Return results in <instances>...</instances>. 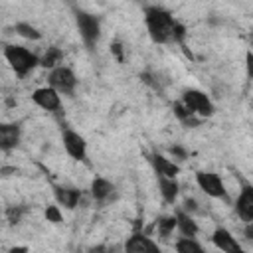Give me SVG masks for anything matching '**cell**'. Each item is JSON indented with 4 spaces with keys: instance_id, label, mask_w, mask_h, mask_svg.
Masks as SVG:
<instances>
[{
    "instance_id": "32",
    "label": "cell",
    "mask_w": 253,
    "mask_h": 253,
    "mask_svg": "<svg viewBox=\"0 0 253 253\" xmlns=\"http://www.w3.org/2000/svg\"><path fill=\"white\" fill-rule=\"evenodd\" d=\"M10 253H30V249H28V247H24V245H16V247H12V249H10Z\"/></svg>"
},
{
    "instance_id": "7",
    "label": "cell",
    "mask_w": 253,
    "mask_h": 253,
    "mask_svg": "<svg viewBox=\"0 0 253 253\" xmlns=\"http://www.w3.org/2000/svg\"><path fill=\"white\" fill-rule=\"evenodd\" d=\"M61 144L63 150L77 162H87V140L83 138V134H79L73 128H65L61 132Z\"/></svg>"
},
{
    "instance_id": "27",
    "label": "cell",
    "mask_w": 253,
    "mask_h": 253,
    "mask_svg": "<svg viewBox=\"0 0 253 253\" xmlns=\"http://www.w3.org/2000/svg\"><path fill=\"white\" fill-rule=\"evenodd\" d=\"M140 81H142L144 85L152 87V89H160V81H158L156 75L150 73V71H142V73H140Z\"/></svg>"
},
{
    "instance_id": "4",
    "label": "cell",
    "mask_w": 253,
    "mask_h": 253,
    "mask_svg": "<svg viewBox=\"0 0 253 253\" xmlns=\"http://www.w3.org/2000/svg\"><path fill=\"white\" fill-rule=\"evenodd\" d=\"M196 184H198V188L206 196H210L213 200L229 202V194H227L225 184H223V180H221L219 174H215L211 170H198L196 172Z\"/></svg>"
},
{
    "instance_id": "5",
    "label": "cell",
    "mask_w": 253,
    "mask_h": 253,
    "mask_svg": "<svg viewBox=\"0 0 253 253\" xmlns=\"http://www.w3.org/2000/svg\"><path fill=\"white\" fill-rule=\"evenodd\" d=\"M182 103L200 119H208V117H211L215 113V107H213L210 95H206L200 89H184Z\"/></svg>"
},
{
    "instance_id": "28",
    "label": "cell",
    "mask_w": 253,
    "mask_h": 253,
    "mask_svg": "<svg viewBox=\"0 0 253 253\" xmlns=\"http://www.w3.org/2000/svg\"><path fill=\"white\" fill-rule=\"evenodd\" d=\"M182 210H184V211H188L190 215H194V213H200V211H202V210H200V206H198V202H196L194 198H186V200H184Z\"/></svg>"
},
{
    "instance_id": "9",
    "label": "cell",
    "mask_w": 253,
    "mask_h": 253,
    "mask_svg": "<svg viewBox=\"0 0 253 253\" xmlns=\"http://www.w3.org/2000/svg\"><path fill=\"white\" fill-rule=\"evenodd\" d=\"M211 243L221 251V253H245L237 237L227 229V227H215L211 233Z\"/></svg>"
},
{
    "instance_id": "33",
    "label": "cell",
    "mask_w": 253,
    "mask_h": 253,
    "mask_svg": "<svg viewBox=\"0 0 253 253\" xmlns=\"http://www.w3.org/2000/svg\"><path fill=\"white\" fill-rule=\"evenodd\" d=\"M245 235H247V239L253 241V223H247V227H245Z\"/></svg>"
},
{
    "instance_id": "18",
    "label": "cell",
    "mask_w": 253,
    "mask_h": 253,
    "mask_svg": "<svg viewBox=\"0 0 253 253\" xmlns=\"http://www.w3.org/2000/svg\"><path fill=\"white\" fill-rule=\"evenodd\" d=\"M40 65L42 67H45V69H55V67H59V65H63V51L57 47V45H51V47H47V51L43 53V57L40 59Z\"/></svg>"
},
{
    "instance_id": "26",
    "label": "cell",
    "mask_w": 253,
    "mask_h": 253,
    "mask_svg": "<svg viewBox=\"0 0 253 253\" xmlns=\"http://www.w3.org/2000/svg\"><path fill=\"white\" fill-rule=\"evenodd\" d=\"M186 36H188V32H186V26H184L182 22H176V26H174V36H172V43L184 45V42H186Z\"/></svg>"
},
{
    "instance_id": "20",
    "label": "cell",
    "mask_w": 253,
    "mask_h": 253,
    "mask_svg": "<svg viewBox=\"0 0 253 253\" xmlns=\"http://www.w3.org/2000/svg\"><path fill=\"white\" fill-rule=\"evenodd\" d=\"M12 30L16 32V36H20L24 40H32V42L42 40V32L34 24H30V22H16Z\"/></svg>"
},
{
    "instance_id": "1",
    "label": "cell",
    "mask_w": 253,
    "mask_h": 253,
    "mask_svg": "<svg viewBox=\"0 0 253 253\" xmlns=\"http://www.w3.org/2000/svg\"><path fill=\"white\" fill-rule=\"evenodd\" d=\"M142 14H144V24H146L150 40L154 43H170L174 36V26L178 22L170 14V10L158 4H150V6H144Z\"/></svg>"
},
{
    "instance_id": "25",
    "label": "cell",
    "mask_w": 253,
    "mask_h": 253,
    "mask_svg": "<svg viewBox=\"0 0 253 253\" xmlns=\"http://www.w3.org/2000/svg\"><path fill=\"white\" fill-rule=\"evenodd\" d=\"M24 211H26L24 206H10V208L6 210V217H8V221H10L12 225H14V223H20Z\"/></svg>"
},
{
    "instance_id": "12",
    "label": "cell",
    "mask_w": 253,
    "mask_h": 253,
    "mask_svg": "<svg viewBox=\"0 0 253 253\" xmlns=\"http://www.w3.org/2000/svg\"><path fill=\"white\" fill-rule=\"evenodd\" d=\"M22 138V126L20 123H2L0 125V148L4 152H10L20 144Z\"/></svg>"
},
{
    "instance_id": "2",
    "label": "cell",
    "mask_w": 253,
    "mask_h": 253,
    "mask_svg": "<svg viewBox=\"0 0 253 253\" xmlns=\"http://www.w3.org/2000/svg\"><path fill=\"white\" fill-rule=\"evenodd\" d=\"M4 59L8 61L10 69L20 77H28L38 65H40V57L30 51L26 45H18V43H6L4 45Z\"/></svg>"
},
{
    "instance_id": "23",
    "label": "cell",
    "mask_w": 253,
    "mask_h": 253,
    "mask_svg": "<svg viewBox=\"0 0 253 253\" xmlns=\"http://www.w3.org/2000/svg\"><path fill=\"white\" fill-rule=\"evenodd\" d=\"M43 215H45V219H47L49 223H61V221H63V215H61L59 206H45Z\"/></svg>"
},
{
    "instance_id": "30",
    "label": "cell",
    "mask_w": 253,
    "mask_h": 253,
    "mask_svg": "<svg viewBox=\"0 0 253 253\" xmlns=\"http://www.w3.org/2000/svg\"><path fill=\"white\" fill-rule=\"evenodd\" d=\"M111 53L117 57V61H125V55H123V43L117 40L111 43Z\"/></svg>"
},
{
    "instance_id": "16",
    "label": "cell",
    "mask_w": 253,
    "mask_h": 253,
    "mask_svg": "<svg viewBox=\"0 0 253 253\" xmlns=\"http://www.w3.org/2000/svg\"><path fill=\"white\" fill-rule=\"evenodd\" d=\"M158 180V190L160 196L166 204H176L178 196H180V184L176 178H166V176H156Z\"/></svg>"
},
{
    "instance_id": "14",
    "label": "cell",
    "mask_w": 253,
    "mask_h": 253,
    "mask_svg": "<svg viewBox=\"0 0 253 253\" xmlns=\"http://www.w3.org/2000/svg\"><path fill=\"white\" fill-rule=\"evenodd\" d=\"M89 194L97 204H105L115 198V184L103 176H97V178H93V182L89 186Z\"/></svg>"
},
{
    "instance_id": "11",
    "label": "cell",
    "mask_w": 253,
    "mask_h": 253,
    "mask_svg": "<svg viewBox=\"0 0 253 253\" xmlns=\"http://www.w3.org/2000/svg\"><path fill=\"white\" fill-rule=\"evenodd\" d=\"M233 208H235V213L243 221L253 223V184H243L241 186Z\"/></svg>"
},
{
    "instance_id": "13",
    "label": "cell",
    "mask_w": 253,
    "mask_h": 253,
    "mask_svg": "<svg viewBox=\"0 0 253 253\" xmlns=\"http://www.w3.org/2000/svg\"><path fill=\"white\" fill-rule=\"evenodd\" d=\"M81 190L73 186H53V198L57 206H63L65 210H75L81 202Z\"/></svg>"
},
{
    "instance_id": "17",
    "label": "cell",
    "mask_w": 253,
    "mask_h": 253,
    "mask_svg": "<svg viewBox=\"0 0 253 253\" xmlns=\"http://www.w3.org/2000/svg\"><path fill=\"white\" fill-rule=\"evenodd\" d=\"M176 215V221H178V231L182 233V237H196L200 227H198V221L194 219V215H190L188 211H184L182 208L174 211Z\"/></svg>"
},
{
    "instance_id": "15",
    "label": "cell",
    "mask_w": 253,
    "mask_h": 253,
    "mask_svg": "<svg viewBox=\"0 0 253 253\" xmlns=\"http://www.w3.org/2000/svg\"><path fill=\"white\" fill-rule=\"evenodd\" d=\"M150 164L156 172V176H166V178H176L180 174V164L166 158L160 152H152L150 154Z\"/></svg>"
},
{
    "instance_id": "10",
    "label": "cell",
    "mask_w": 253,
    "mask_h": 253,
    "mask_svg": "<svg viewBox=\"0 0 253 253\" xmlns=\"http://www.w3.org/2000/svg\"><path fill=\"white\" fill-rule=\"evenodd\" d=\"M123 249L125 253H162L160 245L144 233H132L130 237H126Z\"/></svg>"
},
{
    "instance_id": "8",
    "label": "cell",
    "mask_w": 253,
    "mask_h": 253,
    "mask_svg": "<svg viewBox=\"0 0 253 253\" xmlns=\"http://www.w3.org/2000/svg\"><path fill=\"white\" fill-rule=\"evenodd\" d=\"M32 101H34V105H38L40 109H43L47 113H57L61 109V95L49 85L38 87L32 93Z\"/></svg>"
},
{
    "instance_id": "24",
    "label": "cell",
    "mask_w": 253,
    "mask_h": 253,
    "mask_svg": "<svg viewBox=\"0 0 253 253\" xmlns=\"http://www.w3.org/2000/svg\"><path fill=\"white\" fill-rule=\"evenodd\" d=\"M168 154L174 158V162H182V160H186V158L190 156V152H188L182 144H172V146H168Z\"/></svg>"
},
{
    "instance_id": "29",
    "label": "cell",
    "mask_w": 253,
    "mask_h": 253,
    "mask_svg": "<svg viewBox=\"0 0 253 253\" xmlns=\"http://www.w3.org/2000/svg\"><path fill=\"white\" fill-rule=\"evenodd\" d=\"M245 73H247V79L253 81V51L251 49L245 53Z\"/></svg>"
},
{
    "instance_id": "21",
    "label": "cell",
    "mask_w": 253,
    "mask_h": 253,
    "mask_svg": "<svg viewBox=\"0 0 253 253\" xmlns=\"http://www.w3.org/2000/svg\"><path fill=\"white\" fill-rule=\"evenodd\" d=\"M172 111H174V117L180 121V123H184V125H192V126H196L202 119H196V115L182 103V99L180 101H176L174 103V107H172Z\"/></svg>"
},
{
    "instance_id": "31",
    "label": "cell",
    "mask_w": 253,
    "mask_h": 253,
    "mask_svg": "<svg viewBox=\"0 0 253 253\" xmlns=\"http://www.w3.org/2000/svg\"><path fill=\"white\" fill-rule=\"evenodd\" d=\"M87 253H109V247L107 245H95V247H89Z\"/></svg>"
},
{
    "instance_id": "22",
    "label": "cell",
    "mask_w": 253,
    "mask_h": 253,
    "mask_svg": "<svg viewBox=\"0 0 253 253\" xmlns=\"http://www.w3.org/2000/svg\"><path fill=\"white\" fill-rule=\"evenodd\" d=\"M174 249H176V253H208L200 245V241H196V237H180V239H176Z\"/></svg>"
},
{
    "instance_id": "6",
    "label": "cell",
    "mask_w": 253,
    "mask_h": 253,
    "mask_svg": "<svg viewBox=\"0 0 253 253\" xmlns=\"http://www.w3.org/2000/svg\"><path fill=\"white\" fill-rule=\"evenodd\" d=\"M47 85L53 87L59 95L71 97L75 93V87H77V75L73 73L71 67L59 65V67H55L47 73Z\"/></svg>"
},
{
    "instance_id": "3",
    "label": "cell",
    "mask_w": 253,
    "mask_h": 253,
    "mask_svg": "<svg viewBox=\"0 0 253 253\" xmlns=\"http://www.w3.org/2000/svg\"><path fill=\"white\" fill-rule=\"evenodd\" d=\"M73 14H75V26L83 43L87 45V49H95V45L101 40V20L95 14L85 12L81 8H75Z\"/></svg>"
},
{
    "instance_id": "19",
    "label": "cell",
    "mask_w": 253,
    "mask_h": 253,
    "mask_svg": "<svg viewBox=\"0 0 253 253\" xmlns=\"http://www.w3.org/2000/svg\"><path fill=\"white\" fill-rule=\"evenodd\" d=\"M174 229H178V221H176L174 213L172 215H160L156 219V231H158V235L162 239H168L174 233Z\"/></svg>"
}]
</instances>
